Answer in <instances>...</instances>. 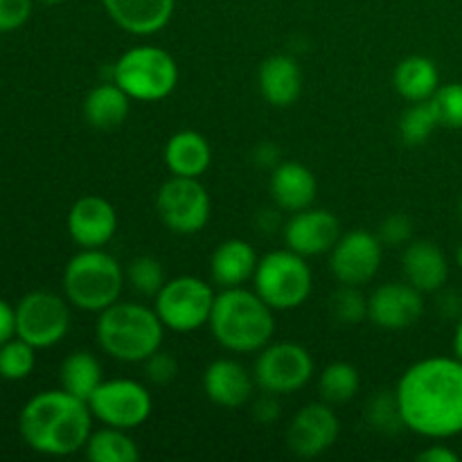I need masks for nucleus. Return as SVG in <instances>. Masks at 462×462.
Here are the masks:
<instances>
[{
	"mask_svg": "<svg viewBox=\"0 0 462 462\" xmlns=\"http://www.w3.org/2000/svg\"><path fill=\"white\" fill-rule=\"evenodd\" d=\"M440 126V120H438V113L433 108L431 99L427 102H413L404 111L400 120V135L404 140V144L409 147H420V144L427 143L431 138L433 131Z\"/></svg>",
	"mask_w": 462,
	"mask_h": 462,
	"instance_id": "nucleus-30",
	"label": "nucleus"
},
{
	"mask_svg": "<svg viewBox=\"0 0 462 462\" xmlns=\"http://www.w3.org/2000/svg\"><path fill=\"white\" fill-rule=\"evenodd\" d=\"M253 377L262 393L278 397L293 395L314 377V359L300 343L271 341L264 350L257 352Z\"/></svg>",
	"mask_w": 462,
	"mask_h": 462,
	"instance_id": "nucleus-10",
	"label": "nucleus"
},
{
	"mask_svg": "<svg viewBox=\"0 0 462 462\" xmlns=\"http://www.w3.org/2000/svg\"><path fill=\"white\" fill-rule=\"evenodd\" d=\"M16 337V310L0 298V346Z\"/></svg>",
	"mask_w": 462,
	"mask_h": 462,
	"instance_id": "nucleus-39",
	"label": "nucleus"
},
{
	"mask_svg": "<svg viewBox=\"0 0 462 462\" xmlns=\"http://www.w3.org/2000/svg\"><path fill=\"white\" fill-rule=\"evenodd\" d=\"M212 162V147L199 131L185 129L171 135L165 144V165L171 176L201 179Z\"/></svg>",
	"mask_w": 462,
	"mask_h": 462,
	"instance_id": "nucleus-24",
	"label": "nucleus"
},
{
	"mask_svg": "<svg viewBox=\"0 0 462 462\" xmlns=\"http://www.w3.org/2000/svg\"><path fill=\"white\" fill-rule=\"evenodd\" d=\"M365 418H368L370 427L382 433L404 431V420H402L400 406H397L395 391H382L373 395V400L365 406Z\"/></svg>",
	"mask_w": 462,
	"mask_h": 462,
	"instance_id": "nucleus-33",
	"label": "nucleus"
},
{
	"mask_svg": "<svg viewBox=\"0 0 462 462\" xmlns=\"http://www.w3.org/2000/svg\"><path fill=\"white\" fill-rule=\"evenodd\" d=\"M131 97L116 84V81H106L99 84L86 95L84 99V120L95 129H116L129 116Z\"/></svg>",
	"mask_w": 462,
	"mask_h": 462,
	"instance_id": "nucleus-26",
	"label": "nucleus"
},
{
	"mask_svg": "<svg viewBox=\"0 0 462 462\" xmlns=\"http://www.w3.org/2000/svg\"><path fill=\"white\" fill-rule=\"evenodd\" d=\"M406 431L427 440H451L462 433V361L429 356L404 370L395 388Z\"/></svg>",
	"mask_w": 462,
	"mask_h": 462,
	"instance_id": "nucleus-1",
	"label": "nucleus"
},
{
	"mask_svg": "<svg viewBox=\"0 0 462 462\" xmlns=\"http://www.w3.org/2000/svg\"><path fill=\"white\" fill-rule=\"evenodd\" d=\"M454 355L462 361V314L458 319V325H456V334H454Z\"/></svg>",
	"mask_w": 462,
	"mask_h": 462,
	"instance_id": "nucleus-43",
	"label": "nucleus"
},
{
	"mask_svg": "<svg viewBox=\"0 0 462 462\" xmlns=\"http://www.w3.org/2000/svg\"><path fill=\"white\" fill-rule=\"evenodd\" d=\"M257 262L260 257L251 244L244 239H226L210 257L212 282L221 289L244 287L255 275Z\"/></svg>",
	"mask_w": 462,
	"mask_h": 462,
	"instance_id": "nucleus-23",
	"label": "nucleus"
},
{
	"mask_svg": "<svg viewBox=\"0 0 462 462\" xmlns=\"http://www.w3.org/2000/svg\"><path fill=\"white\" fill-rule=\"evenodd\" d=\"M424 314V293L413 284L383 282L368 296V320L382 329H406Z\"/></svg>",
	"mask_w": 462,
	"mask_h": 462,
	"instance_id": "nucleus-16",
	"label": "nucleus"
},
{
	"mask_svg": "<svg viewBox=\"0 0 462 462\" xmlns=\"http://www.w3.org/2000/svg\"><path fill=\"white\" fill-rule=\"evenodd\" d=\"M383 244L377 233L350 230L343 233L337 246L329 251V271L338 284L365 287L382 269Z\"/></svg>",
	"mask_w": 462,
	"mask_h": 462,
	"instance_id": "nucleus-13",
	"label": "nucleus"
},
{
	"mask_svg": "<svg viewBox=\"0 0 462 462\" xmlns=\"http://www.w3.org/2000/svg\"><path fill=\"white\" fill-rule=\"evenodd\" d=\"M420 462H458V454L454 449H449L447 445H433L427 447L424 451L418 454Z\"/></svg>",
	"mask_w": 462,
	"mask_h": 462,
	"instance_id": "nucleus-41",
	"label": "nucleus"
},
{
	"mask_svg": "<svg viewBox=\"0 0 462 462\" xmlns=\"http://www.w3.org/2000/svg\"><path fill=\"white\" fill-rule=\"evenodd\" d=\"M359 370L352 364H347V361H334V364H329L328 368L320 373L319 379L320 400L328 402V404L332 406L350 402L352 397L359 393Z\"/></svg>",
	"mask_w": 462,
	"mask_h": 462,
	"instance_id": "nucleus-29",
	"label": "nucleus"
},
{
	"mask_svg": "<svg viewBox=\"0 0 462 462\" xmlns=\"http://www.w3.org/2000/svg\"><path fill=\"white\" fill-rule=\"evenodd\" d=\"M456 264H458V269L462 271V244L458 246V251H456Z\"/></svg>",
	"mask_w": 462,
	"mask_h": 462,
	"instance_id": "nucleus-44",
	"label": "nucleus"
},
{
	"mask_svg": "<svg viewBox=\"0 0 462 462\" xmlns=\"http://www.w3.org/2000/svg\"><path fill=\"white\" fill-rule=\"evenodd\" d=\"M34 0H0V34L16 32L30 21Z\"/></svg>",
	"mask_w": 462,
	"mask_h": 462,
	"instance_id": "nucleus-38",
	"label": "nucleus"
},
{
	"mask_svg": "<svg viewBox=\"0 0 462 462\" xmlns=\"http://www.w3.org/2000/svg\"><path fill=\"white\" fill-rule=\"evenodd\" d=\"M116 208L97 194L77 199L68 212V235L79 248H104L116 237Z\"/></svg>",
	"mask_w": 462,
	"mask_h": 462,
	"instance_id": "nucleus-17",
	"label": "nucleus"
},
{
	"mask_svg": "<svg viewBox=\"0 0 462 462\" xmlns=\"http://www.w3.org/2000/svg\"><path fill=\"white\" fill-rule=\"evenodd\" d=\"M255 377L235 359H215L203 373V393L221 409H242L251 402Z\"/></svg>",
	"mask_w": 462,
	"mask_h": 462,
	"instance_id": "nucleus-18",
	"label": "nucleus"
},
{
	"mask_svg": "<svg viewBox=\"0 0 462 462\" xmlns=\"http://www.w3.org/2000/svg\"><path fill=\"white\" fill-rule=\"evenodd\" d=\"M284 244L302 257H319L332 251L341 239V221L323 208H305L293 212L282 228Z\"/></svg>",
	"mask_w": 462,
	"mask_h": 462,
	"instance_id": "nucleus-15",
	"label": "nucleus"
},
{
	"mask_svg": "<svg viewBox=\"0 0 462 462\" xmlns=\"http://www.w3.org/2000/svg\"><path fill=\"white\" fill-rule=\"evenodd\" d=\"M275 397H278V395H271V393H264V397L255 402V409H253V415H255V418L260 420V422L269 424V422H273V420L280 415V404H278V400H275Z\"/></svg>",
	"mask_w": 462,
	"mask_h": 462,
	"instance_id": "nucleus-40",
	"label": "nucleus"
},
{
	"mask_svg": "<svg viewBox=\"0 0 462 462\" xmlns=\"http://www.w3.org/2000/svg\"><path fill=\"white\" fill-rule=\"evenodd\" d=\"M113 81L135 102H161L179 84V63L158 45H135L113 63Z\"/></svg>",
	"mask_w": 462,
	"mask_h": 462,
	"instance_id": "nucleus-6",
	"label": "nucleus"
},
{
	"mask_svg": "<svg viewBox=\"0 0 462 462\" xmlns=\"http://www.w3.org/2000/svg\"><path fill=\"white\" fill-rule=\"evenodd\" d=\"M59 382H61L63 391L72 393L79 400H90L95 391H97L102 379V365H99L97 356L90 355L86 350H77L63 359L61 368H59Z\"/></svg>",
	"mask_w": 462,
	"mask_h": 462,
	"instance_id": "nucleus-27",
	"label": "nucleus"
},
{
	"mask_svg": "<svg viewBox=\"0 0 462 462\" xmlns=\"http://www.w3.org/2000/svg\"><path fill=\"white\" fill-rule=\"evenodd\" d=\"M341 436V420L328 402H311L293 415L287 447L298 458H316L332 449Z\"/></svg>",
	"mask_w": 462,
	"mask_h": 462,
	"instance_id": "nucleus-14",
	"label": "nucleus"
},
{
	"mask_svg": "<svg viewBox=\"0 0 462 462\" xmlns=\"http://www.w3.org/2000/svg\"><path fill=\"white\" fill-rule=\"evenodd\" d=\"M90 413L106 427L138 429L153 411L152 393L135 379H106L88 400Z\"/></svg>",
	"mask_w": 462,
	"mask_h": 462,
	"instance_id": "nucleus-12",
	"label": "nucleus"
},
{
	"mask_svg": "<svg viewBox=\"0 0 462 462\" xmlns=\"http://www.w3.org/2000/svg\"><path fill=\"white\" fill-rule=\"evenodd\" d=\"M36 347L23 338L14 337L0 346V379L23 382L34 373Z\"/></svg>",
	"mask_w": 462,
	"mask_h": 462,
	"instance_id": "nucleus-31",
	"label": "nucleus"
},
{
	"mask_svg": "<svg viewBox=\"0 0 462 462\" xmlns=\"http://www.w3.org/2000/svg\"><path fill=\"white\" fill-rule=\"evenodd\" d=\"M253 161L257 162V167H264V170H273L275 165H280V149L273 143H264L253 152Z\"/></svg>",
	"mask_w": 462,
	"mask_h": 462,
	"instance_id": "nucleus-42",
	"label": "nucleus"
},
{
	"mask_svg": "<svg viewBox=\"0 0 462 462\" xmlns=\"http://www.w3.org/2000/svg\"><path fill=\"white\" fill-rule=\"evenodd\" d=\"M165 325L153 307L117 300L97 314L95 338L99 350L122 364H144L165 341Z\"/></svg>",
	"mask_w": 462,
	"mask_h": 462,
	"instance_id": "nucleus-4",
	"label": "nucleus"
},
{
	"mask_svg": "<svg viewBox=\"0 0 462 462\" xmlns=\"http://www.w3.org/2000/svg\"><path fill=\"white\" fill-rule=\"evenodd\" d=\"M458 215H460V226H462V197H460V206H458Z\"/></svg>",
	"mask_w": 462,
	"mask_h": 462,
	"instance_id": "nucleus-46",
	"label": "nucleus"
},
{
	"mask_svg": "<svg viewBox=\"0 0 462 462\" xmlns=\"http://www.w3.org/2000/svg\"><path fill=\"white\" fill-rule=\"evenodd\" d=\"M393 86L406 102H427L440 88V72L431 59L413 54L397 63L393 72Z\"/></svg>",
	"mask_w": 462,
	"mask_h": 462,
	"instance_id": "nucleus-25",
	"label": "nucleus"
},
{
	"mask_svg": "<svg viewBox=\"0 0 462 462\" xmlns=\"http://www.w3.org/2000/svg\"><path fill=\"white\" fill-rule=\"evenodd\" d=\"M433 108L438 113L440 126L447 129H462V84L451 81V84L440 86L431 97Z\"/></svg>",
	"mask_w": 462,
	"mask_h": 462,
	"instance_id": "nucleus-35",
	"label": "nucleus"
},
{
	"mask_svg": "<svg viewBox=\"0 0 462 462\" xmlns=\"http://www.w3.org/2000/svg\"><path fill=\"white\" fill-rule=\"evenodd\" d=\"M257 84L262 97L271 106H293L302 95V70L291 54H273L262 61Z\"/></svg>",
	"mask_w": 462,
	"mask_h": 462,
	"instance_id": "nucleus-22",
	"label": "nucleus"
},
{
	"mask_svg": "<svg viewBox=\"0 0 462 462\" xmlns=\"http://www.w3.org/2000/svg\"><path fill=\"white\" fill-rule=\"evenodd\" d=\"M255 291L273 311H291L307 302L314 289L307 257L298 255L291 248L271 251L257 262L253 275Z\"/></svg>",
	"mask_w": 462,
	"mask_h": 462,
	"instance_id": "nucleus-7",
	"label": "nucleus"
},
{
	"mask_svg": "<svg viewBox=\"0 0 462 462\" xmlns=\"http://www.w3.org/2000/svg\"><path fill=\"white\" fill-rule=\"evenodd\" d=\"M70 302L52 291H30L16 302V337L48 350L59 346L70 332Z\"/></svg>",
	"mask_w": 462,
	"mask_h": 462,
	"instance_id": "nucleus-9",
	"label": "nucleus"
},
{
	"mask_svg": "<svg viewBox=\"0 0 462 462\" xmlns=\"http://www.w3.org/2000/svg\"><path fill=\"white\" fill-rule=\"evenodd\" d=\"M93 420L86 400L63 388L41 391L18 413V433L36 454L63 458L84 451L93 433Z\"/></svg>",
	"mask_w": 462,
	"mask_h": 462,
	"instance_id": "nucleus-2",
	"label": "nucleus"
},
{
	"mask_svg": "<svg viewBox=\"0 0 462 462\" xmlns=\"http://www.w3.org/2000/svg\"><path fill=\"white\" fill-rule=\"evenodd\" d=\"M156 210L174 235H197L210 221V194L199 179L171 176L158 189Z\"/></svg>",
	"mask_w": 462,
	"mask_h": 462,
	"instance_id": "nucleus-11",
	"label": "nucleus"
},
{
	"mask_svg": "<svg viewBox=\"0 0 462 462\" xmlns=\"http://www.w3.org/2000/svg\"><path fill=\"white\" fill-rule=\"evenodd\" d=\"M402 273L422 293H438L449 280V260L436 242L411 239L402 253Z\"/></svg>",
	"mask_w": 462,
	"mask_h": 462,
	"instance_id": "nucleus-19",
	"label": "nucleus"
},
{
	"mask_svg": "<svg viewBox=\"0 0 462 462\" xmlns=\"http://www.w3.org/2000/svg\"><path fill=\"white\" fill-rule=\"evenodd\" d=\"M215 287L194 275H179L162 284L153 298V310L167 329L179 334L206 328L215 307Z\"/></svg>",
	"mask_w": 462,
	"mask_h": 462,
	"instance_id": "nucleus-8",
	"label": "nucleus"
},
{
	"mask_svg": "<svg viewBox=\"0 0 462 462\" xmlns=\"http://www.w3.org/2000/svg\"><path fill=\"white\" fill-rule=\"evenodd\" d=\"M102 7L120 30L152 36L170 25L176 0H102Z\"/></svg>",
	"mask_w": 462,
	"mask_h": 462,
	"instance_id": "nucleus-20",
	"label": "nucleus"
},
{
	"mask_svg": "<svg viewBox=\"0 0 462 462\" xmlns=\"http://www.w3.org/2000/svg\"><path fill=\"white\" fill-rule=\"evenodd\" d=\"M208 328L224 350L233 355H257L273 341L275 316L255 289H221Z\"/></svg>",
	"mask_w": 462,
	"mask_h": 462,
	"instance_id": "nucleus-3",
	"label": "nucleus"
},
{
	"mask_svg": "<svg viewBox=\"0 0 462 462\" xmlns=\"http://www.w3.org/2000/svg\"><path fill=\"white\" fill-rule=\"evenodd\" d=\"M125 273L129 287L144 298H156V293L161 291L162 284L167 282L165 269H162L161 262L152 255L134 257V260L126 264Z\"/></svg>",
	"mask_w": 462,
	"mask_h": 462,
	"instance_id": "nucleus-32",
	"label": "nucleus"
},
{
	"mask_svg": "<svg viewBox=\"0 0 462 462\" xmlns=\"http://www.w3.org/2000/svg\"><path fill=\"white\" fill-rule=\"evenodd\" d=\"M126 273L120 262L104 248H81L68 260L61 275L63 296L72 307L99 314L125 291Z\"/></svg>",
	"mask_w": 462,
	"mask_h": 462,
	"instance_id": "nucleus-5",
	"label": "nucleus"
},
{
	"mask_svg": "<svg viewBox=\"0 0 462 462\" xmlns=\"http://www.w3.org/2000/svg\"><path fill=\"white\" fill-rule=\"evenodd\" d=\"M332 314L343 325H359L368 320V296L361 293V287L341 284L332 296Z\"/></svg>",
	"mask_w": 462,
	"mask_h": 462,
	"instance_id": "nucleus-34",
	"label": "nucleus"
},
{
	"mask_svg": "<svg viewBox=\"0 0 462 462\" xmlns=\"http://www.w3.org/2000/svg\"><path fill=\"white\" fill-rule=\"evenodd\" d=\"M269 189L275 206L282 212L293 215V212L311 208L316 192H319V183L310 167L296 161H287L271 170Z\"/></svg>",
	"mask_w": 462,
	"mask_h": 462,
	"instance_id": "nucleus-21",
	"label": "nucleus"
},
{
	"mask_svg": "<svg viewBox=\"0 0 462 462\" xmlns=\"http://www.w3.org/2000/svg\"><path fill=\"white\" fill-rule=\"evenodd\" d=\"M144 374L156 386H165V383H170L179 374V361H176L171 352L158 350L144 361Z\"/></svg>",
	"mask_w": 462,
	"mask_h": 462,
	"instance_id": "nucleus-36",
	"label": "nucleus"
},
{
	"mask_svg": "<svg viewBox=\"0 0 462 462\" xmlns=\"http://www.w3.org/2000/svg\"><path fill=\"white\" fill-rule=\"evenodd\" d=\"M377 235L386 246H406L413 239V221L406 215H391L379 226Z\"/></svg>",
	"mask_w": 462,
	"mask_h": 462,
	"instance_id": "nucleus-37",
	"label": "nucleus"
},
{
	"mask_svg": "<svg viewBox=\"0 0 462 462\" xmlns=\"http://www.w3.org/2000/svg\"><path fill=\"white\" fill-rule=\"evenodd\" d=\"M84 456L90 462H135L140 460V449L126 429L104 424L102 429L90 433Z\"/></svg>",
	"mask_w": 462,
	"mask_h": 462,
	"instance_id": "nucleus-28",
	"label": "nucleus"
},
{
	"mask_svg": "<svg viewBox=\"0 0 462 462\" xmlns=\"http://www.w3.org/2000/svg\"><path fill=\"white\" fill-rule=\"evenodd\" d=\"M39 3H43V5H61V3H66V0H39Z\"/></svg>",
	"mask_w": 462,
	"mask_h": 462,
	"instance_id": "nucleus-45",
	"label": "nucleus"
}]
</instances>
